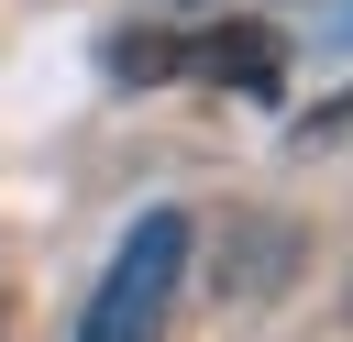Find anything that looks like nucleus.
Listing matches in <instances>:
<instances>
[{
  "label": "nucleus",
  "mask_w": 353,
  "mask_h": 342,
  "mask_svg": "<svg viewBox=\"0 0 353 342\" xmlns=\"http://www.w3.org/2000/svg\"><path fill=\"white\" fill-rule=\"evenodd\" d=\"M188 254H199V221L188 210H143L110 243V265H99V287L77 309V342H165V309L188 287Z\"/></svg>",
  "instance_id": "1"
},
{
  "label": "nucleus",
  "mask_w": 353,
  "mask_h": 342,
  "mask_svg": "<svg viewBox=\"0 0 353 342\" xmlns=\"http://www.w3.org/2000/svg\"><path fill=\"white\" fill-rule=\"evenodd\" d=\"M110 66H121V88H154V77H210V88H276V66H287V44L265 33V22H199V33H121L110 44Z\"/></svg>",
  "instance_id": "2"
}]
</instances>
